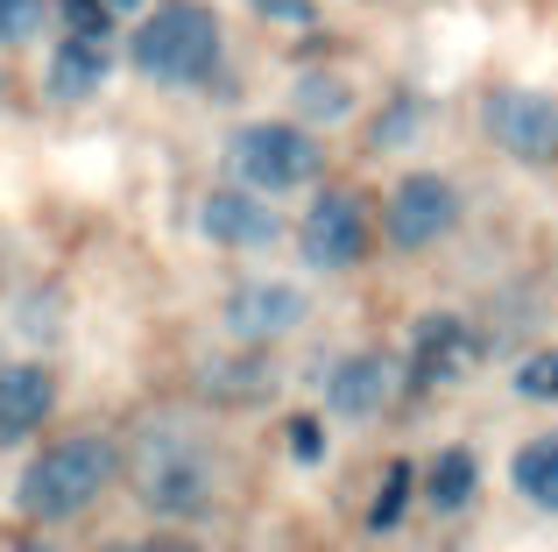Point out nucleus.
I'll use <instances>...</instances> for the list:
<instances>
[{
  "label": "nucleus",
  "mask_w": 558,
  "mask_h": 552,
  "mask_svg": "<svg viewBox=\"0 0 558 552\" xmlns=\"http://www.w3.org/2000/svg\"><path fill=\"white\" fill-rule=\"evenodd\" d=\"M347 99H354V93H347L340 79H304L298 85V107L304 113H347Z\"/></svg>",
  "instance_id": "nucleus-20"
},
{
  "label": "nucleus",
  "mask_w": 558,
  "mask_h": 552,
  "mask_svg": "<svg viewBox=\"0 0 558 552\" xmlns=\"http://www.w3.org/2000/svg\"><path fill=\"white\" fill-rule=\"evenodd\" d=\"M135 489L163 517L205 511V496H213V454H205V440L184 425H149L135 446Z\"/></svg>",
  "instance_id": "nucleus-2"
},
{
  "label": "nucleus",
  "mask_w": 558,
  "mask_h": 552,
  "mask_svg": "<svg viewBox=\"0 0 558 552\" xmlns=\"http://www.w3.org/2000/svg\"><path fill=\"white\" fill-rule=\"evenodd\" d=\"M318 142L304 135V128H283V121H262V128H241L233 135V178H241V192H298V184L318 178Z\"/></svg>",
  "instance_id": "nucleus-4"
},
{
  "label": "nucleus",
  "mask_w": 558,
  "mask_h": 552,
  "mask_svg": "<svg viewBox=\"0 0 558 552\" xmlns=\"http://www.w3.org/2000/svg\"><path fill=\"white\" fill-rule=\"evenodd\" d=\"M424 496H432L438 511H460V503L474 496V454H466V446H446V454L432 460V482H424Z\"/></svg>",
  "instance_id": "nucleus-13"
},
{
  "label": "nucleus",
  "mask_w": 558,
  "mask_h": 552,
  "mask_svg": "<svg viewBox=\"0 0 558 552\" xmlns=\"http://www.w3.org/2000/svg\"><path fill=\"white\" fill-rule=\"evenodd\" d=\"M488 135L502 142L509 156H523V164H545V156H558V99H545V93H495L488 99Z\"/></svg>",
  "instance_id": "nucleus-6"
},
{
  "label": "nucleus",
  "mask_w": 558,
  "mask_h": 552,
  "mask_svg": "<svg viewBox=\"0 0 558 552\" xmlns=\"http://www.w3.org/2000/svg\"><path fill=\"white\" fill-rule=\"evenodd\" d=\"M304 319V290L298 284H241L227 298V333L241 340H276Z\"/></svg>",
  "instance_id": "nucleus-9"
},
{
  "label": "nucleus",
  "mask_w": 558,
  "mask_h": 552,
  "mask_svg": "<svg viewBox=\"0 0 558 552\" xmlns=\"http://www.w3.org/2000/svg\"><path fill=\"white\" fill-rule=\"evenodd\" d=\"M99 79H107V50L85 43V36H64V50H57V64H50V93L57 99H85Z\"/></svg>",
  "instance_id": "nucleus-12"
},
{
  "label": "nucleus",
  "mask_w": 558,
  "mask_h": 552,
  "mask_svg": "<svg viewBox=\"0 0 558 552\" xmlns=\"http://www.w3.org/2000/svg\"><path fill=\"white\" fill-rule=\"evenodd\" d=\"M121 475V446L99 440V432H71V440H57L50 454H36L22 468V511L43 517V525H57V517H78L85 503H99V489Z\"/></svg>",
  "instance_id": "nucleus-1"
},
{
  "label": "nucleus",
  "mask_w": 558,
  "mask_h": 552,
  "mask_svg": "<svg viewBox=\"0 0 558 552\" xmlns=\"http://www.w3.org/2000/svg\"><path fill=\"white\" fill-rule=\"evenodd\" d=\"M403 503H410V460H389V475H381V489H375V517H368V525L375 531H396V525H403Z\"/></svg>",
  "instance_id": "nucleus-15"
},
{
  "label": "nucleus",
  "mask_w": 558,
  "mask_h": 552,
  "mask_svg": "<svg viewBox=\"0 0 558 552\" xmlns=\"http://www.w3.org/2000/svg\"><path fill=\"white\" fill-rule=\"evenodd\" d=\"M107 8H113V14H128V8H142V0H107Z\"/></svg>",
  "instance_id": "nucleus-24"
},
{
  "label": "nucleus",
  "mask_w": 558,
  "mask_h": 552,
  "mask_svg": "<svg viewBox=\"0 0 558 552\" xmlns=\"http://www.w3.org/2000/svg\"><path fill=\"white\" fill-rule=\"evenodd\" d=\"M113 552H178V545H156V539H135V545H113Z\"/></svg>",
  "instance_id": "nucleus-23"
},
{
  "label": "nucleus",
  "mask_w": 558,
  "mask_h": 552,
  "mask_svg": "<svg viewBox=\"0 0 558 552\" xmlns=\"http://www.w3.org/2000/svg\"><path fill=\"white\" fill-rule=\"evenodd\" d=\"M417 347H424V369H446L452 347H460V326H452V319H424V326H417Z\"/></svg>",
  "instance_id": "nucleus-19"
},
{
  "label": "nucleus",
  "mask_w": 558,
  "mask_h": 552,
  "mask_svg": "<svg viewBox=\"0 0 558 552\" xmlns=\"http://www.w3.org/2000/svg\"><path fill=\"white\" fill-rule=\"evenodd\" d=\"M50 411H57V375L43 369V361H14V369H0V440H8V446L28 440Z\"/></svg>",
  "instance_id": "nucleus-10"
},
{
  "label": "nucleus",
  "mask_w": 558,
  "mask_h": 552,
  "mask_svg": "<svg viewBox=\"0 0 558 552\" xmlns=\"http://www.w3.org/2000/svg\"><path fill=\"white\" fill-rule=\"evenodd\" d=\"M517 389H523V397H537V404L558 397V347H545V355L523 361V369H517Z\"/></svg>",
  "instance_id": "nucleus-18"
},
{
  "label": "nucleus",
  "mask_w": 558,
  "mask_h": 552,
  "mask_svg": "<svg viewBox=\"0 0 558 552\" xmlns=\"http://www.w3.org/2000/svg\"><path fill=\"white\" fill-rule=\"evenodd\" d=\"M57 8H64L71 36H85V43H107V22H113V8H107V0H57Z\"/></svg>",
  "instance_id": "nucleus-17"
},
{
  "label": "nucleus",
  "mask_w": 558,
  "mask_h": 552,
  "mask_svg": "<svg viewBox=\"0 0 558 552\" xmlns=\"http://www.w3.org/2000/svg\"><path fill=\"white\" fill-rule=\"evenodd\" d=\"M14 552H57V545H14Z\"/></svg>",
  "instance_id": "nucleus-25"
},
{
  "label": "nucleus",
  "mask_w": 558,
  "mask_h": 552,
  "mask_svg": "<svg viewBox=\"0 0 558 552\" xmlns=\"http://www.w3.org/2000/svg\"><path fill=\"white\" fill-rule=\"evenodd\" d=\"M247 8H255V14H269V22H312V0H247Z\"/></svg>",
  "instance_id": "nucleus-21"
},
{
  "label": "nucleus",
  "mask_w": 558,
  "mask_h": 552,
  "mask_svg": "<svg viewBox=\"0 0 558 552\" xmlns=\"http://www.w3.org/2000/svg\"><path fill=\"white\" fill-rule=\"evenodd\" d=\"M290 446H298L304 460H318V425H312V418H298V425H290Z\"/></svg>",
  "instance_id": "nucleus-22"
},
{
  "label": "nucleus",
  "mask_w": 558,
  "mask_h": 552,
  "mask_svg": "<svg viewBox=\"0 0 558 552\" xmlns=\"http://www.w3.org/2000/svg\"><path fill=\"white\" fill-rule=\"evenodd\" d=\"M517 489L531 503H558V440H531L517 454Z\"/></svg>",
  "instance_id": "nucleus-14"
},
{
  "label": "nucleus",
  "mask_w": 558,
  "mask_h": 552,
  "mask_svg": "<svg viewBox=\"0 0 558 552\" xmlns=\"http://www.w3.org/2000/svg\"><path fill=\"white\" fill-rule=\"evenodd\" d=\"M198 227L205 241H219V249H269L283 227H276V213L262 206L255 192H241V184H227V192H213L198 206Z\"/></svg>",
  "instance_id": "nucleus-8"
},
{
  "label": "nucleus",
  "mask_w": 558,
  "mask_h": 552,
  "mask_svg": "<svg viewBox=\"0 0 558 552\" xmlns=\"http://www.w3.org/2000/svg\"><path fill=\"white\" fill-rule=\"evenodd\" d=\"M135 64L163 85H198L219 64V22L198 0H170L135 28Z\"/></svg>",
  "instance_id": "nucleus-3"
},
{
  "label": "nucleus",
  "mask_w": 558,
  "mask_h": 552,
  "mask_svg": "<svg viewBox=\"0 0 558 552\" xmlns=\"http://www.w3.org/2000/svg\"><path fill=\"white\" fill-rule=\"evenodd\" d=\"M50 14V0H0V43H28Z\"/></svg>",
  "instance_id": "nucleus-16"
},
{
  "label": "nucleus",
  "mask_w": 558,
  "mask_h": 552,
  "mask_svg": "<svg viewBox=\"0 0 558 552\" xmlns=\"http://www.w3.org/2000/svg\"><path fill=\"white\" fill-rule=\"evenodd\" d=\"M304 255L318 269H347L368 255V213L354 206L347 192H326L312 213H304Z\"/></svg>",
  "instance_id": "nucleus-7"
},
{
  "label": "nucleus",
  "mask_w": 558,
  "mask_h": 552,
  "mask_svg": "<svg viewBox=\"0 0 558 552\" xmlns=\"http://www.w3.org/2000/svg\"><path fill=\"white\" fill-rule=\"evenodd\" d=\"M396 397V369L381 355H347V361H332V375H326V404L340 418H368L381 411V404Z\"/></svg>",
  "instance_id": "nucleus-11"
},
{
  "label": "nucleus",
  "mask_w": 558,
  "mask_h": 552,
  "mask_svg": "<svg viewBox=\"0 0 558 552\" xmlns=\"http://www.w3.org/2000/svg\"><path fill=\"white\" fill-rule=\"evenodd\" d=\"M460 220V192L446 178H403L389 199V241L396 249H432V241L452 235Z\"/></svg>",
  "instance_id": "nucleus-5"
}]
</instances>
